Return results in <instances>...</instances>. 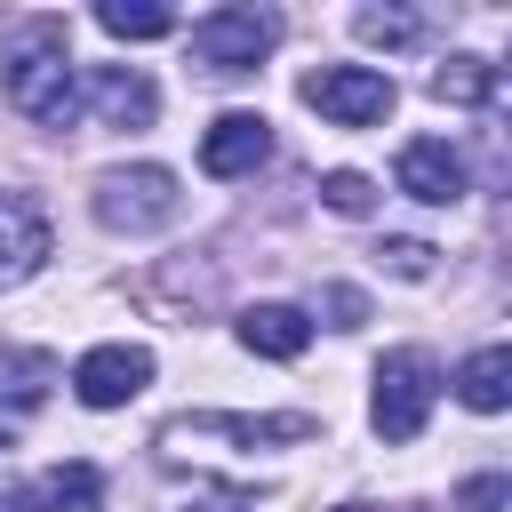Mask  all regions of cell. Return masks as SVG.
<instances>
[{
  "mask_svg": "<svg viewBox=\"0 0 512 512\" xmlns=\"http://www.w3.org/2000/svg\"><path fill=\"white\" fill-rule=\"evenodd\" d=\"M400 192L408 200H424V208H448V200H464V160L440 144V136H416V144H400Z\"/></svg>",
  "mask_w": 512,
  "mask_h": 512,
  "instance_id": "cell-9",
  "label": "cell"
},
{
  "mask_svg": "<svg viewBox=\"0 0 512 512\" xmlns=\"http://www.w3.org/2000/svg\"><path fill=\"white\" fill-rule=\"evenodd\" d=\"M320 312H328V328H360L368 320V296L360 288H320Z\"/></svg>",
  "mask_w": 512,
  "mask_h": 512,
  "instance_id": "cell-19",
  "label": "cell"
},
{
  "mask_svg": "<svg viewBox=\"0 0 512 512\" xmlns=\"http://www.w3.org/2000/svg\"><path fill=\"white\" fill-rule=\"evenodd\" d=\"M456 400H464V408H480V416L512 408V344H480V352L456 368Z\"/></svg>",
  "mask_w": 512,
  "mask_h": 512,
  "instance_id": "cell-13",
  "label": "cell"
},
{
  "mask_svg": "<svg viewBox=\"0 0 512 512\" xmlns=\"http://www.w3.org/2000/svg\"><path fill=\"white\" fill-rule=\"evenodd\" d=\"M0 88H8V104H16L24 120H40V128H72V120H80V72H72V40H64L56 16H32V24L8 32V48H0Z\"/></svg>",
  "mask_w": 512,
  "mask_h": 512,
  "instance_id": "cell-1",
  "label": "cell"
},
{
  "mask_svg": "<svg viewBox=\"0 0 512 512\" xmlns=\"http://www.w3.org/2000/svg\"><path fill=\"white\" fill-rule=\"evenodd\" d=\"M264 160H272L264 112H224V120L200 136V168H208V176H256Z\"/></svg>",
  "mask_w": 512,
  "mask_h": 512,
  "instance_id": "cell-8",
  "label": "cell"
},
{
  "mask_svg": "<svg viewBox=\"0 0 512 512\" xmlns=\"http://www.w3.org/2000/svg\"><path fill=\"white\" fill-rule=\"evenodd\" d=\"M384 264H392L400 280H424V272H432V248H424V240H384Z\"/></svg>",
  "mask_w": 512,
  "mask_h": 512,
  "instance_id": "cell-20",
  "label": "cell"
},
{
  "mask_svg": "<svg viewBox=\"0 0 512 512\" xmlns=\"http://www.w3.org/2000/svg\"><path fill=\"white\" fill-rule=\"evenodd\" d=\"M96 216L112 232H160L176 216V176L168 168H112V176H96Z\"/></svg>",
  "mask_w": 512,
  "mask_h": 512,
  "instance_id": "cell-5",
  "label": "cell"
},
{
  "mask_svg": "<svg viewBox=\"0 0 512 512\" xmlns=\"http://www.w3.org/2000/svg\"><path fill=\"white\" fill-rule=\"evenodd\" d=\"M0 512H32V496H16V488H8V496H0Z\"/></svg>",
  "mask_w": 512,
  "mask_h": 512,
  "instance_id": "cell-24",
  "label": "cell"
},
{
  "mask_svg": "<svg viewBox=\"0 0 512 512\" xmlns=\"http://www.w3.org/2000/svg\"><path fill=\"white\" fill-rule=\"evenodd\" d=\"M320 200H328L336 216H368V208H376V184H368L360 168H328V176H320Z\"/></svg>",
  "mask_w": 512,
  "mask_h": 512,
  "instance_id": "cell-17",
  "label": "cell"
},
{
  "mask_svg": "<svg viewBox=\"0 0 512 512\" xmlns=\"http://www.w3.org/2000/svg\"><path fill=\"white\" fill-rule=\"evenodd\" d=\"M184 512H256V504H232V496H200V504H184Z\"/></svg>",
  "mask_w": 512,
  "mask_h": 512,
  "instance_id": "cell-23",
  "label": "cell"
},
{
  "mask_svg": "<svg viewBox=\"0 0 512 512\" xmlns=\"http://www.w3.org/2000/svg\"><path fill=\"white\" fill-rule=\"evenodd\" d=\"M8 432H16V416H8V408H0V448H8Z\"/></svg>",
  "mask_w": 512,
  "mask_h": 512,
  "instance_id": "cell-25",
  "label": "cell"
},
{
  "mask_svg": "<svg viewBox=\"0 0 512 512\" xmlns=\"http://www.w3.org/2000/svg\"><path fill=\"white\" fill-rule=\"evenodd\" d=\"M272 40H280L272 8H208L192 24V64H208V72H256L272 56Z\"/></svg>",
  "mask_w": 512,
  "mask_h": 512,
  "instance_id": "cell-3",
  "label": "cell"
},
{
  "mask_svg": "<svg viewBox=\"0 0 512 512\" xmlns=\"http://www.w3.org/2000/svg\"><path fill=\"white\" fill-rule=\"evenodd\" d=\"M304 104L336 128H368V120L392 112V80L368 72V64H320V72H304Z\"/></svg>",
  "mask_w": 512,
  "mask_h": 512,
  "instance_id": "cell-4",
  "label": "cell"
},
{
  "mask_svg": "<svg viewBox=\"0 0 512 512\" xmlns=\"http://www.w3.org/2000/svg\"><path fill=\"white\" fill-rule=\"evenodd\" d=\"M48 504H56V512H96V504H104L96 464H56V472H48Z\"/></svg>",
  "mask_w": 512,
  "mask_h": 512,
  "instance_id": "cell-16",
  "label": "cell"
},
{
  "mask_svg": "<svg viewBox=\"0 0 512 512\" xmlns=\"http://www.w3.org/2000/svg\"><path fill=\"white\" fill-rule=\"evenodd\" d=\"M432 96H440V104H488V64H480V56H448V64L432 72Z\"/></svg>",
  "mask_w": 512,
  "mask_h": 512,
  "instance_id": "cell-15",
  "label": "cell"
},
{
  "mask_svg": "<svg viewBox=\"0 0 512 512\" xmlns=\"http://www.w3.org/2000/svg\"><path fill=\"white\" fill-rule=\"evenodd\" d=\"M48 256V216L24 200V192H0V288L32 280Z\"/></svg>",
  "mask_w": 512,
  "mask_h": 512,
  "instance_id": "cell-10",
  "label": "cell"
},
{
  "mask_svg": "<svg viewBox=\"0 0 512 512\" xmlns=\"http://www.w3.org/2000/svg\"><path fill=\"white\" fill-rule=\"evenodd\" d=\"M320 416H184L160 432V448H192V440H240V448H280V440H312Z\"/></svg>",
  "mask_w": 512,
  "mask_h": 512,
  "instance_id": "cell-7",
  "label": "cell"
},
{
  "mask_svg": "<svg viewBox=\"0 0 512 512\" xmlns=\"http://www.w3.org/2000/svg\"><path fill=\"white\" fill-rule=\"evenodd\" d=\"M96 24L112 40H160V32H176V8H160V0H104Z\"/></svg>",
  "mask_w": 512,
  "mask_h": 512,
  "instance_id": "cell-14",
  "label": "cell"
},
{
  "mask_svg": "<svg viewBox=\"0 0 512 512\" xmlns=\"http://www.w3.org/2000/svg\"><path fill=\"white\" fill-rule=\"evenodd\" d=\"M88 104H96V120H112V128H152V112H160V96H152V80H144L136 64H96V72H88Z\"/></svg>",
  "mask_w": 512,
  "mask_h": 512,
  "instance_id": "cell-11",
  "label": "cell"
},
{
  "mask_svg": "<svg viewBox=\"0 0 512 512\" xmlns=\"http://www.w3.org/2000/svg\"><path fill=\"white\" fill-rule=\"evenodd\" d=\"M144 384H152V352H144V344H96V352H80V368H72L80 408H120V400H136Z\"/></svg>",
  "mask_w": 512,
  "mask_h": 512,
  "instance_id": "cell-6",
  "label": "cell"
},
{
  "mask_svg": "<svg viewBox=\"0 0 512 512\" xmlns=\"http://www.w3.org/2000/svg\"><path fill=\"white\" fill-rule=\"evenodd\" d=\"M336 512H376V504H336Z\"/></svg>",
  "mask_w": 512,
  "mask_h": 512,
  "instance_id": "cell-26",
  "label": "cell"
},
{
  "mask_svg": "<svg viewBox=\"0 0 512 512\" xmlns=\"http://www.w3.org/2000/svg\"><path fill=\"white\" fill-rule=\"evenodd\" d=\"M240 344L264 352V360H296V352L312 344V320H304L296 304H248V312H240Z\"/></svg>",
  "mask_w": 512,
  "mask_h": 512,
  "instance_id": "cell-12",
  "label": "cell"
},
{
  "mask_svg": "<svg viewBox=\"0 0 512 512\" xmlns=\"http://www.w3.org/2000/svg\"><path fill=\"white\" fill-rule=\"evenodd\" d=\"M464 512H496V504H512V480L504 472H488V480H464V496H456Z\"/></svg>",
  "mask_w": 512,
  "mask_h": 512,
  "instance_id": "cell-21",
  "label": "cell"
},
{
  "mask_svg": "<svg viewBox=\"0 0 512 512\" xmlns=\"http://www.w3.org/2000/svg\"><path fill=\"white\" fill-rule=\"evenodd\" d=\"M432 392H440V368H432L416 344L384 352V360H376V392H368L376 432H384V440H416L424 416H432Z\"/></svg>",
  "mask_w": 512,
  "mask_h": 512,
  "instance_id": "cell-2",
  "label": "cell"
},
{
  "mask_svg": "<svg viewBox=\"0 0 512 512\" xmlns=\"http://www.w3.org/2000/svg\"><path fill=\"white\" fill-rule=\"evenodd\" d=\"M488 112L512 128V64H488Z\"/></svg>",
  "mask_w": 512,
  "mask_h": 512,
  "instance_id": "cell-22",
  "label": "cell"
},
{
  "mask_svg": "<svg viewBox=\"0 0 512 512\" xmlns=\"http://www.w3.org/2000/svg\"><path fill=\"white\" fill-rule=\"evenodd\" d=\"M352 24H360V40H376V48H408V40L424 32V24L408 16V8H360Z\"/></svg>",
  "mask_w": 512,
  "mask_h": 512,
  "instance_id": "cell-18",
  "label": "cell"
}]
</instances>
